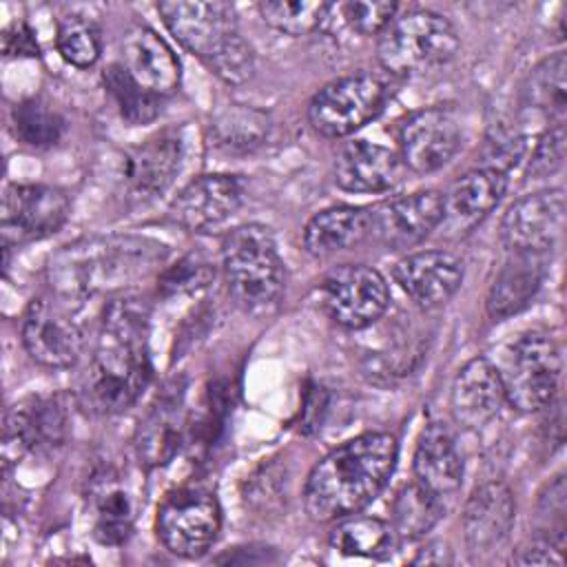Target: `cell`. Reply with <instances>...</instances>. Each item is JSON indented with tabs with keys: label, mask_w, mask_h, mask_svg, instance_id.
I'll use <instances>...</instances> for the list:
<instances>
[{
	"label": "cell",
	"mask_w": 567,
	"mask_h": 567,
	"mask_svg": "<svg viewBox=\"0 0 567 567\" xmlns=\"http://www.w3.org/2000/svg\"><path fill=\"white\" fill-rule=\"evenodd\" d=\"M148 303L135 292H120L102 315L95 350L80 379L78 396L95 414L131 408L151 381Z\"/></svg>",
	"instance_id": "cell-1"
},
{
	"label": "cell",
	"mask_w": 567,
	"mask_h": 567,
	"mask_svg": "<svg viewBox=\"0 0 567 567\" xmlns=\"http://www.w3.org/2000/svg\"><path fill=\"white\" fill-rule=\"evenodd\" d=\"M396 452V439L383 432L361 434L328 452L303 487L310 518L328 523L363 509L385 487Z\"/></svg>",
	"instance_id": "cell-2"
},
{
	"label": "cell",
	"mask_w": 567,
	"mask_h": 567,
	"mask_svg": "<svg viewBox=\"0 0 567 567\" xmlns=\"http://www.w3.org/2000/svg\"><path fill=\"white\" fill-rule=\"evenodd\" d=\"M166 259V246L148 237L106 235L64 246L49 264V281L62 299H86L126 288L153 275Z\"/></svg>",
	"instance_id": "cell-3"
},
{
	"label": "cell",
	"mask_w": 567,
	"mask_h": 567,
	"mask_svg": "<svg viewBox=\"0 0 567 567\" xmlns=\"http://www.w3.org/2000/svg\"><path fill=\"white\" fill-rule=\"evenodd\" d=\"M221 266L230 295L248 310L270 306L284 290V261L266 226L230 230L221 241Z\"/></svg>",
	"instance_id": "cell-4"
},
{
	"label": "cell",
	"mask_w": 567,
	"mask_h": 567,
	"mask_svg": "<svg viewBox=\"0 0 567 567\" xmlns=\"http://www.w3.org/2000/svg\"><path fill=\"white\" fill-rule=\"evenodd\" d=\"M458 47L456 29L445 16L408 9L396 13L379 33L377 55L388 73L408 75L450 62Z\"/></svg>",
	"instance_id": "cell-5"
},
{
	"label": "cell",
	"mask_w": 567,
	"mask_h": 567,
	"mask_svg": "<svg viewBox=\"0 0 567 567\" xmlns=\"http://www.w3.org/2000/svg\"><path fill=\"white\" fill-rule=\"evenodd\" d=\"M390 95L388 78L372 71L343 75L326 84L308 106L312 128L323 137H346L374 120Z\"/></svg>",
	"instance_id": "cell-6"
},
{
	"label": "cell",
	"mask_w": 567,
	"mask_h": 567,
	"mask_svg": "<svg viewBox=\"0 0 567 567\" xmlns=\"http://www.w3.org/2000/svg\"><path fill=\"white\" fill-rule=\"evenodd\" d=\"M560 350L543 332L523 334L509 350L503 388L505 401L518 412H538L547 408L560 381Z\"/></svg>",
	"instance_id": "cell-7"
},
{
	"label": "cell",
	"mask_w": 567,
	"mask_h": 567,
	"mask_svg": "<svg viewBox=\"0 0 567 567\" xmlns=\"http://www.w3.org/2000/svg\"><path fill=\"white\" fill-rule=\"evenodd\" d=\"M221 525L217 498L199 487L171 492L157 509V538L182 558H197L215 543Z\"/></svg>",
	"instance_id": "cell-8"
},
{
	"label": "cell",
	"mask_w": 567,
	"mask_h": 567,
	"mask_svg": "<svg viewBox=\"0 0 567 567\" xmlns=\"http://www.w3.org/2000/svg\"><path fill=\"white\" fill-rule=\"evenodd\" d=\"M388 303V284L383 275L370 266H337L321 281V306L326 315L341 328H368L385 312Z\"/></svg>",
	"instance_id": "cell-9"
},
{
	"label": "cell",
	"mask_w": 567,
	"mask_h": 567,
	"mask_svg": "<svg viewBox=\"0 0 567 567\" xmlns=\"http://www.w3.org/2000/svg\"><path fill=\"white\" fill-rule=\"evenodd\" d=\"M461 124L450 106H425L399 126V157L403 166L423 175L441 168L461 146Z\"/></svg>",
	"instance_id": "cell-10"
},
{
	"label": "cell",
	"mask_w": 567,
	"mask_h": 567,
	"mask_svg": "<svg viewBox=\"0 0 567 567\" xmlns=\"http://www.w3.org/2000/svg\"><path fill=\"white\" fill-rule=\"evenodd\" d=\"M565 193L563 188L538 190L514 202L503 221L501 239L509 252L547 255L563 237Z\"/></svg>",
	"instance_id": "cell-11"
},
{
	"label": "cell",
	"mask_w": 567,
	"mask_h": 567,
	"mask_svg": "<svg viewBox=\"0 0 567 567\" xmlns=\"http://www.w3.org/2000/svg\"><path fill=\"white\" fill-rule=\"evenodd\" d=\"M443 219V195L416 190L368 208V237L392 250L421 244Z\"/></svg>",
	"instance_id": "cell-12"
},
{
	"label": "cell",
	"mask_w": 567,
	"mask_h": 567,
	"mask_svg": "<svg viewBox=\"0 0 567 567\" xmlns=\"http://www.w3.org/2000/svg\"><path fill=\"white\" fill-rule=\"evenodd\" d=\"M69 217V199L44 184H9L2 195V239L22 244L49 237Z\"/></svg>",
	"instance_id": "cell-13"
},
{
	"label": "cell",
	"mask_w": 567,
	"mask_h": 567,
	"mask_svg": "<svg viewBox=\"0 0 567 567\" xmlns=\"http://www.w3.org/2000/svg\"><path fill=\"white\" fill-rule=\"evenodd\" d=\"M168 31L206 64L239 33L228 2H159Z\"/></svg>",
	"instance_id": "cell-14"
},
{
	"label": "cell",
	"mask_w": 567,
	"mask_h": 567,
	"mask_svg": "<svg viewBox=\"0 0 567 567\" xmlns=\"http://www.w3.org/2000/svg\"><path fill=\"white\" fill-rule=\"evenodd\" d=\"M22 343L40 365L71 368L82 354L84 337L60 303L33 299L22 321Z\"/></svg>",
	"instance_id": "cell-15"
},
{
	"label": "cell",
	"mask_w": 567,
	"mask_h": 567,
	"mask_svg": "<svg viewBox=\"0 0 567 567\" xmlns=\"http://www.w3.org/2000/svg\"><path fill=\"white\" fill-rule=\"evenodd\" d=\"M66 439V410L55 396H33L16 403L4 419L2 456L9 465L27 452H47Z\"/></svg>",
	"instance_id": "cell-16"
},
{
	"label": "cell",
	"mask_w": 567,
	"mask_h": 567,
	"mask_svg": "<svg viewBox=\"0 0 567 567\" xmlns=\"http://www.w3.org/2000/svg\"><path fill=\"white\" fill-rule=\"evenodd\" d=\"M244 199V184L235 175L213 173L186 184L171 204V217L188 230H204L228 219Z\"/></svg>",
	"instance_id": "cell-17"
},
{
	"label": "cell",
	"mask_w": 567,
	"mask_h": 567,
	"mask_svg": "<svg viewBox=\"0 0 567 567\" xmlns=\"http://www.w3.org/2000/svg\"><path fill=\"white\" fill-rule=\"evenodd\" d=\"M516 501L505 483L492 481L472 492L463 509V534L472 556L494 551L512 532Z\"/></svg>",
	"instance_id": "cell-18"
},
{
	"label": "cell",
	"mask_w": 567,
	"mask_h": 567,
	"mask_svg": "<svg viewBox=\"0 0 567 567\" xmlns=\"http://www.w3.org/2000/svg\"><path fill=\"white\" fill-rule=\"evenodd\" d=\"M394 279L421 308L445 303L463 281V261L447 250H421L394 266Z\"/></svg>",
	"instance_id": "cell-19"
},
{
	"label": "cell",
	"mask_w": 567,
	"mask_h": 567,
	"mask_svg": "<svg viewBox=\"0 0 567 567\" xmlns=\"http://www.w3.org/2000/svg\"><path fill=\"white\" fill-rule=\"evenodd\" d=\"M184 142L177 131H164L131 148L122 164L126 188L137 199L162 195L182 166Z\"/></svg>",
	"instance_id": "cell-20"
},
{
	"label": "cell",
	"mask_w": 567,
	"mask_h": 567,
	"mask_svg": "<svg viewBox=\"0 0 567 567\" xmlns=\"http://www.w3.org/2000/svg\"><path fill=\"white\" fill-rule=\"evenodd\" d=\"M505 401V388L501 372L485 359L476 357L467 361L456 374L450 392L452 416L467 430L487 425Z\"/></svg>",
	"instance_id": "cell-21"
},
{
	"label": "cell",
	"mask_w": 567,
	"mask_h": 567,
	"mask_svg": "<svg viewBox=\"0 0 567 567\" xmlns=\"http://www.w3.org/2000/svg\"><path fill=\"white\" fill-rule=\"evenodd\" d=\"M184 392L173 385L155 399L135 430V454L142 465L159 467L173 461L184 441Z\"/></svg>",
	"instance_id": "cell-22"
},
{
	"label": "cell",
	"mask_w": 567,
	"mask_h": 567,
	"mask_svg": "<svg viewBox=\"0 0 567 567\" xmlns=\"http://www.w3.org/2000/svg\"><path fill=\"white\" fill-rule=\"evenodd\" d=\"M124 69L153 95H168L179 84V60L168 42L148 27H133L122 40Z\"/></svg>",
	"instance_id": "cell-23"
},
{
	"label": "cell",
	"mask_w": 567,
	"mask_h": 567,
	"mask_svg": "<svg viewBox=\"0 0 567 567\" xmlns=\"http://www.w3.org/2000/svg\"><path fill=\"white\" fill-rule=\"evenodd\" d=\"M403 162L385 146L354 140L334 159V182L350 193H383L401 182Z\"/></svg>",
	"instance_id": "cell-24"
},
{
	"label": "cell",
	"mask_w": 567,
	"mask_h": 567,
	"mask_svg": "<svg viewBox=\"0 0 567 567\" xmlns=\"http://www.w3.org/2000/svg\"><path fill=\"white\" fill-rule=\"evenodd\" d=\"M507 175L492 168H476L458 177L443 195V219L450 230L467 233L481 224L501 202Z\"/></svg>",
	"instance_id": "cell-25"
},
{
	"label": "cell",
	"mask_w": 567,
	"mask_h": 567,
	"mask_svg": "<svg viewBox=\"0 0 567 567\" xmlns=\"http://www.w3.org/2000/svg\"><path fill=\"white\" fill-rule=\"evenodd\" d=\"M414 476L439 498L454 494L461 487L463 461L450 430L443 423H430L416 443Z\"/></svg>",
	"instance_id": "cell-26"
},
{
	"label": "cell",
	"mask_w": 567,
	"mask_h": 567,
	"mask_svg": "<svg viewBox=\"0 0 567 567\" xmlns=\"http://www.w3.org/2000/svg\"><path fill=\"white\" fill-rule=\"evenodd\" d=\"M545 277V255L512 252L487 292V315L505 319L520 312L538 292Z\"/></svg>",
	"instance_id": "cell-27"
},
{
	"label": "cell",
	"mask_w": 567,
	"mask_h": 567,
	"mask_svg": "<svg viewBox=\"0 0 567 567\" xmlns=\"http://www.w3.org/2000/svg\"><path fill=\"white\" fill-rule=\"evenodd\" d=\"M89 509L93 536L102 545H122L133 532L135 505L128 489L117 476L106 474L95 478L89 492Z\"/></svg>",
	"instance_id": "cell-28"
},
{
	"label": "cell",
	"mask_w": 567,
	"mask_h": 567,
	"mask_svg": "<svg viewBox=\"0 0 567 567\" xmlns=\"http://www.w3.org/2000/svg\"><path fill=\"white\" fill-rule=\"evenodd\" d=\"M368 237V208L332 206L317 213L303 230V246L315 257L348 250Z\"/></svg>",
	"instance_id": "cell-29"
},
{
	"label": "cell",
	"mask_w": 567,
	"mask_h": 567,
	"mask_svg": "<svg viewBox=\"0 0 567 567\" xmlns=\"http://www.w3.org/2000/svg\"><path fill=\"white\" fill-rule=\"evenodd\" d=\"M392 529L374 516H343L330 532V547L346 556L381 558L392 549Z\"/></svg>",
	"instance_id": "cell-30"
},
{
	"label": "cell",
	"mask_w": 567,
	"mask_h": 567,
	"mask_svg": "<svg viewBox=\"0 0 567 567\" xmlns=\"http://www.w3.org/2000/svg\"><path fill=\"white\" fill-rule=\"evenodd\" d=\"M523 95L532 109L558 122L563 120L567 104V58L563 51L545 58L529 71Z\"/></svg>",
	"instance_id": "cell-31"
},
{
	"label": "cell",
	"mask_w": 567,
	"mask_h": 567,
	"mask_svg": "<svg viewBox=\"0 0 567 567\" xmlns=\"http://www.w3.org/2000/svg\"><path fill=\"white\" fill-rule=\"evenodd\" d=\"M268 133H270L268 113L252 106H244V104L226 106L213 120V137L226 151H239V153L252 151L266 142Z\"/></svg>",
	"instance_id": "cell-32"
},
{
	"label": "cell",
	"mask_w": 567,
	"mask_h": 567,
	"mask_svg": "<svg viewBox=\"0 0 567 567\" xmlns=\"http://www.w3.org/2000/svg\"><path fill=\"white\" fill-rule=\"evenodd\" d=\"M443 514L441 498L427 492L423 485H405L392 503L394 532L403 540H416L425 536Z\"/></svg>",
	"instance_id": "cell-33"
},
{
	"label": "cell",
	"mask_w": 567,
	"mask_h": 567,
	"mask_svg": "<svg viewBox=\"0 0 567 567\" xmlns=\"http://www.w3.org/2000/svg\"><path fill=\"white\" fill-rule=\"evenodd\" d=\"M11 126L16 137L31 148H49L58 144L64 133L62 115L42 100H24L11 111Z\"/></svg>",
	"instance_id": "cell-34"
},
{
	"label": "cell",
	"mask_w": 567,
	"mask_h": 567,
	"mask_svg": "<svg viewBox=\"0 0 567 567\" xmlns=\"http://www.w3.org/2000/svg\"><path fill=\"white\" fill-rule=\"evenodd\" d=\"M104 86L117 104L122 120L128 124H148L159 113V100L140 86L122 64H111L104 71Z\"/></svg>",
	"instance_id": "cell-35"
},
{
	"label": "cell",
	"mask_w": 567,
	"mask_h": 567,
	"mask_svg": "<svg viewBox=\"0 0 567 567\" xmlns=\"http://www.w3.org/2000/svg\"><path fill=\"white\" fill-rule=\"evenodd\" d=\"M330 4L317 0H268L259 2V13L266 24L288 35L310 33L321 24Z\"/></svg>",
	"instance_id": "cell-36"
},
{
	"label": "cell",
	"mask_w": 567,
	"mask_h": 567,
	"mask_svg": "<svg viewBox=\"0 0 567 567\" xmlns=\"http://www.w3.org/2000/svg\"><path fill=\"white\" fill-rule=\"evenodd\" d=\"M55 47L69 64L86 69L100 58V33L84 16H64L58 22Z\"/></svg>",
	"instance_id": "cell-37"
},
{
	"label": "cell",
	"mask_w": 567,
	"mask_h": 567,
	"mask_svg": "<svg viewBox=\"0 0 567 567\" xmlns=\"http://www.w3.org/2000/svg\"><path fill=\"white\" fill-rule=\"evenodd\" d=\"M213 277H215V270L204 257L188 255L159 275L157 288L164 297L195 295L204 290Z\"/></svg>",
	"instance_id": "cell-38"
},
{
	"label": "cell",
	"mask_w": 567,
	"mask_h": 567,
	"mask_svg": "<svg viewBox=\"0 0 567 567\" xmlns=\"http://www.w3.org/2000/svg\"><path fill=\"white\" fill-rule=\"evenodd\" d=\"M208 66L228 84H244L252 78L255 53L250 44L237 33L210 62Z\"/></svg>",
	"instance_id": "cell-39"
},
{
	"label": "cell",
	"mask_w": 567,
	"mask_h": 567,
	"mask_svg": "<svg viewBox=\"0 0 567 567\" xmlns=\"http://www.w3.org/2000/svg\"><path fill=\"white\" fill-rule=\"evenodd\" d=\"M346 22L363 33V35H374L381 33L390 20L396 16V4L394 2H346L341 4Z\"/></svg>",
	"instance_id": "cell-40"
},
{
	"label": "cell",
	"mask_w": 567,
	"mask_h": 567,
	"mask_svg": "<svg viewBox=\"0 0 567 567\" xmlns=\"http://www.w3.org/2000/svg\"><path fill=\"white\" fill-rule=\"evenodd\" d=\"M563 159H565V126L556 124L554 128L545 131L538 144L534 146L527 173L534 179L547 177L563 166Z\"/></svg>",
	"instance_id": "cell-41"
},
{
	"label": "cell",
	"mask_w": 567,
	"mask_h": 567,
	"mask_svg": "<svg viewBox=\"0 0 567 567\" xmlns=\"http://www.w3.org/2000/svg\"><path fill=\"white\" fill-rule=\"evenodd\" d=\"M523 153H525V137L501 128L485 144L483 168H492V171L507 175V171L518 164Z\"/></svg>",
	"instance_id": "cell-42"
},
{
	"label": "cell",
	"mask_w": 567,
	"mask_h": 567,
	"mask_svg": "<svg viewBox=\"0 0 567 567\" xmlns=\"http://www.w3.org/2000/svg\"><path fill=\"white\" fill-rule=\"evenodd\" d=\"M516 565H563V545L556 540H532L529 545L520 547L516 556H512Z\"/></svg>",
	"instance_id": "cell-43"
},
{
	"label": "cell",
	"mask_w": 567,
	"mask_h": 567,
	"mask_svg": "<svg viewBox=\"0 0 567 567\" xmlns=\"http://www.w3.org/2000/svg\"><path fill=\"white\" fill-rule=\"evenodd\" d=\"M2 53L7 58H35L40 53L38 42L33 31L24 22H13L4 33H2Z\"/></svg>",
	"instance_id": "cell-44"
}]
</instances>
